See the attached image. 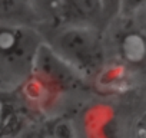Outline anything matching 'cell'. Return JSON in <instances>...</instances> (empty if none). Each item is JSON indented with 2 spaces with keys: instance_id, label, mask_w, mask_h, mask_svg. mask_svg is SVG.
<instances>
[{
  "instance_id": "cell-5",
  "label": "cell",
  "mask_w": 146,
  "mask_h": 138,
  "mask_svg": "<svg viewBox=\"0 0 146 138\" xmlns=\"http://www.w3.org/2000/svg\"><path fill=\"white\" fill-rule=\"evenodd\" d=\"M37 7L42 10V13L46 16V19L53 23L57 19V10H59V0H35Z\"/></svg>"
},
{
  "instance_id": "cell-4",
  "label": "cell",
  "mask_w": 146,
  "mask_h": 138,
  "mask_svg": "<svg viewBox=\"0 0 146 138\" xmlns=\"http://www.w3.org/2000/svg\"><path fill=\"white\" fill-rule=\"evenodd\" d=\"M50 23L35 0H0V25L40 29Z\"/></svg>"
},
{
  "instance_id": "cell-7",
  "label": "cell",
  "mask_w": 146,
  "mask_h": 138,
  "mask_svg": "<svg viewBox=\"0 0 146 138\" xmlns=\"http://www.w3.org/2000/svg\"><path fill=\"white\" fill-rule=\"evenodd\" d=\"M146 6V0H122V9L120 15H129L133 13L142 7Z\"/></svg>"
},
{
  "instance_id": "cell-1",
  "label": "cell",
  "mask_w": 146,
  "mask_h": 138,
  "mask_svg": "<svg viewBox=\"0 0 146 138\" xmlns=\"http://www.w3.org/2000/svg\"><path fill=\"white\" fill-rule=\"evenodd\" d=\"M40 33L44 43L89 84L96 85L108 68L103 30L66 23H47Z\"/></svg>"
},
{
  "instance_id": "cell-8",
  "label": "cell",
  "mask_w": 146,
  "mask_h": 138,
  "mask_svg": "<svg viewBox=\"0 0 146 138\" xmlns=\"http://www.w3.org/2000/svg\"><path fill=\"white\" fill-rule=\"evenodd\" d=\"M140 122H146V98H145V109H143V117H140Z\"/></svg>"
},
{
  "instance_id": "cell-3",
  "label": "cell",
  "mask_w": 146,
  "mask_h": 138,
  "mask_svg": "<svg viewBox=\"0 0 146 138\" xmlns=\"http://www.w3.org/2000/svg\"><path fill=\"white\" fill-rule=\"evenodd\" d=\"M53 23L90 26L100 30L108 26L102 0H59L57 19Z\"/></svg>"
},
{
  "instance_id": "cell-2",
  "label": "cell",
  "mask_w": 146,
  "mask_h": 138,
  "mask_svg": "<svg viewBox=\"0 0 146 138\" xmlns=\"http://www.w3.org/2000/svg\"><path fill=\"white\" fill-rule=\"evenodd\" d=\"M103 39L108 68L120 71L133 84H146V6L110 20Z\"/></svg>"
},
{
  "instance_id": "cell-6",
  "label": "cell",
  "mask_w": 146,
  "mask_h": 138,
  "mask_svg": "<svg viewBox=\"0 0 146 138\" xmlns=\"http://www.w3.org/2000/svg\"><path fill=\"white\" fill-rule=\"evenodd\" d=\"M102 3H103V10H105L108 23L120 15L122 0H102Z\"/></svg>"
}]
</instances>
